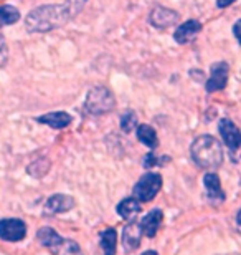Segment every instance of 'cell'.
<instances>
[{
	"mask_svg": "<svg viewBox=\"0 0 241 255\" xmlns=\"http://www.w3.org/2000/svg\"><path fill=\"white\" fill-rule=\"evenodd\" d=\"M162 162V159H157L156 156H154V152H151V154L146 156L144 159V167H152V166H159Z\"/></svg>",
	"mask_w": 241,
	"mask_h": 255,
	"instance_id": "603a6c76",
	"label": "cell"
},
{
	"mask_svg": "<svg viewBox=\"0 0 241 255\" xmlns=\"http://www.w3.org/2000/svg\"><path fill=\"white\" fill-rule=\"evenodd\" d=\"M37 237L53 255H83L78 244L58 236L55 229L51 227H42L38 231Z\"/></svg>",
	"mask_w": 241,
	"mask_h": 255,
	"instance_id": "3957f363",
	"label": "cell"
},
{
	"mask_svg": "<svg viewBox=\"0 0 241 255\" xmlns=\"http://www.w3.org/2000/svg\"><path fill=\"white\" fill-rule=\"evenodd\" d=\"M37 121L42 125H48L51 128H55V129H63V128H66L71 123V116L68 113H65V111H53V113L40 116V118H37Z\"/></svg>",
	"mask_w": 241,
	"mask_h": 255,
	"instance_id": "5bb4252c",
	"label": "cell"
},
{
	"mask_svg": "<svg viewBox=\"0 0 241 255\" xmlns=\"http://www.w3.org/2000/svg\"><path fill=\"white\" fill-rule=\"evenodd\" d=\"M161 189H162L161 174H157V172H149V174H144L137 181V184L134 186V196L139 199L141 202H151Z\"/></svg>",
	"mask_w": 241,
	"mask_h": 255,
	"instance_id": "5b68a950",
	"label": "cell"
},
{
	"mask_svg": "<svg viewBox=\"0 0 241 255\" xmlns=\"http://www.w3.org/2000/svg\"><path fill=\"white\" fill-rule=\"evenodd\" d=\"M228 76H230V65L227 62H218V63L212 65L210 78L207 81V91H208V93L222 91L228 83Z\"/></svg>",
	"mask_w": 241,
	"mask_h": 255,
	"instance_id": "52a82bcc",
	"label": "cell"
},
{
	"mask_svg": "<svg viewBox=\"0 0 241 255\" xmlns=\"http://www.w3.org/2000/svg\"><path fill=\"white\" fill-rule=\"evenodd\" d=\"M142 255H159V254H157L156 251H147V252H144Z\"/></svg>",
	"mask_w": 241,
	"mask_h": 255,
	"instance_id": "484cf974",
	"label": "cell"
},
{
	"mask_svg": "<svg viewBox=\"0 0 241 255\" xmlns=\"http://www.w3.org/2000/svg\"><path fill=\"white\" fill-rule=\"evenodd\" d=\"M141 237H142L141 224H137V222L127 224V226L124 227V232H122V244H124L126 251L131 252V251H134V249L139 247Z\"/></svg>",
	"mask_w": 241,
	"mask_h": 255,
	"instance_id": "4fadbf2b",
	"label": "cell"
},
{
	"mask_svg": "<svg viewBox=\"0 0 241 255\" xmlns=\"http://www.w3.org/2000/svg\"><path fill=\"white\" fill-rule=\"evenodd\" d=\"M237 224L241 227V211L238 212V216H237Z\"/></svg>",
	"mask_w": 241,
	"mask_h": 255,
	"instance_id": "4316f807",
	"label": "cell"
},
{
	"mask_svg": "<svg viewBox=\"0 0 241 255\" xmlns=\"http://www.w3.org/2000/svg\"><path fill=\"white\" fill-rule=\"evenodd\" d=\"M20 18V12L13 5H0V28L12 25Z\"/></svg>",
	"mask_w": 241,
	"mask_h": 255,
	"instance_id": "d6986e66",
	"label": "cell"
},
{
	"mask_svg": "<svg viewBox=\"0 0 241 255\" xmlns=\"http://www.w3.org/2000/svg\"><path fill=\"white\" fill-rule=\"evenodd\" d=\"M137 137H139L141 142H144L147 147H151V149H156V147L159 146L157 132H156L154 128H151L149 125L137 126Z\"/></svg>",
	"mask_w": 241,
	"mask_h": 255,
	"instance_id": "e0dca14e",
	"label": "cell"
},
{
	"mask_svg": "<svg viewBox=\"0 0 241 255\" xmlns=\"http://www.w3.org/2000/svg\"><path fill=\"white\" fill-rule=\"evenodd\" d=\"M203 184H205V189H207L208 197L212 199V201H225V192L222 189L220 177L217 174L208 172V174L203 177Z\"/></svg>",
	"mask_w": 241,
	"mask_h": 255,
	"instance_id": "9a60e30c",
	"label": "cell"
},
{
	"mask_svg": "<svg viewBox=\"0 0 241 255\" xmlns=\"http://www.w3.org/2000/svg\"><path fill=\"white\" fill-rule=\"evenodd\" d=\"M235 0H217V7L218 8H225L228 7V5H232Z\"/></svg>",
	"mask_w": 241,
	"mask_h": 255,
	"instance_id": "d4e9b609",
	"label": "cell"
},
{
	"mask_svg": "<svg viewBox=\"0 0 241 255\" xmlns=\"http://www.w3.org/2000/svg\"><path fill=\"white\" fill-rule=\"evenodd\" d=\"M136 126H137V116H136V113H132V111H127V113H124V116L121 118L122 131L129 132V131L134 129Z\"/></svg>",
	"mask_w": 241,
	"mask_h": 255,
	"instance_id": "ffe728a7",
	"label": "cell"
},
{
	"mask_svg": "<svg viewBox=\"0 0 241 255\" xmlns=\"http://www.w3.org/2000/svg\"><path fill=\"white\" fill-rule=\"evenodd\" d=\"M192 159L202 167V169H215L223 162V149L218 139L213 136L203 134L198 136L190 146Z\"/></svg>",
	"mask_w": 241,
	"mask_h": 255,
	"instance_id": "7a4b0ae2",
	"label": "cell"
},
{
	"mask_svg": "<svg viewBox=\"0 0 241 255\" xmlns=\"http://www.w3.org/2000/svg\"><path fill=\"white\" fill-rule=\"evenodd\" d=\"M114 106H116L114 95L106 86H94L88 93L84 101V108L91 115H106L111 110H114Z\"/></svg>",
	"mask_w": 241,
	"mask_h": 255,
	"instance_id": "277c9868",
	"label": "cell"
},
{
	"mask_svg": "<svg viewBox=\"0 0 241 255\" xmlns=\"http://www.w3.org/2000/svg\"><path fill=\"white\" fill-rule=\"evenodd\" d=\"M233 33H235V37H237V40L241 45V20H238V22L233 25Z\"/></svg>",
	"mask_w": 241,
	"mask_h": 255,
	"instance_id": "cb8c5ba5",
	"label": "cell"
},
{
	"mask_svg": "<svg viewBox=\"0 0 241 255\" xmlns=\"http://www.w3.org/2000/svg\"><path fill=\"white\" fill-rule=\"evenodd\" d=\"M27 236V226L20 219H2L0 221V239L7 242H20Z\"/></svg>",
	"mask_w": 241,
	"mask_h": 255,
	"instance_id": "8992f818",
	"label": "cell"
},
{
	"mask_svg": "<svg viewBox=\"0 0 241 255\" xmlns=\"http://www.w3.org/2000/svg\"><path fill=\"white\" fill-rule=\"evenodd\" d=\"M162 221H163V212L161 209H154V211H151L142 219L141 222L142 234H146L147 237H156L157 231L162 226Z\"/></svg>",
	"mask_w": 241,
	"mask_h": 255,
	"instance_id": "7c38bea8",
	"label": "cell"
},
{
	"mask_svg": "<svg viewBox=\"0 0 241 255\" xmlns=\"http://www.w3.org/2000/svg\"><path fill=\"white\" fill-rule=\"evenodd\" d=\"M71 20V15L65 3L61 5H43L32 10L27 15L25 27L32 33H43L50 30L63 27Z\"/></svg>",
	"mask_w": 241,
	"mask_h": 255,
	"instance_id": "6da1fadb",
	"label": "cell"
},
{
	"mask_svg": "<svg viewBox=\"0 0 241 255\" xmlns=\"http://www.w3.org/2000/svg\"><path fill=\"white\" fill-rule=\"evenodd\" d=\"M101 247L104 255H116V246H117V234L114 229H106L101 232Z\"/></svg>",
	"mask_w": 241,
	"mask_h": 255,
	"instance_id": "ac0fdd59",
	"label": "cell"
},
{
	"mask_svg": "<svg viewBox=\"0 0 241 255\" xmlns=\"http://www.w3.org/2000/svg\"><path fill=\"white\" fill-rule=\"evenodd\" d=\"M200 30H202V23H200L198 20H188V22L182 23L180 27L177 28V32H175V35H173V38H175L177 43L185 45V43L192 42V40L197 38V35L200 33Z\"/></svg>",
	"mask_w": 241,
	"mask_h": 255,
	"instance_id": "8fae6325",
	"label": "cell"
},
{
	"mask_svg": "<svg viewBox=\"0 0 241 255\" xmlns=\"http://www.w3.org/2000/svg\"><path fill=\"white\" fill-rule=\"evenodd\" d=\"M7 58H8V48L7 43H5V38L0 35V66L7 63Z\"/></svg>",
	"mask_w": 241,
	"mask_h": 255,
	"instance_id": "7402d4cb",
	"label": "cell"
},
{
	"mask_svg": "<svg viewBox=\"0 0 241 255\" xmlns=\"http://www.w3.org/2000/svg\"><path fill=\"white\" fill-rule=\"evenodd\" d=\"M73 207H75V199L71 196H66V194H55V196H51L47 201V204H45V214H47V216H55V214L66 212Z\"/></svg>",
	"mask_w": 241,
	"mask_h": 255,
	"instance_id": "30bf717a",
	"label": "cell"
},
{
	"mask_svg": "<svg viewBox=\"0 0 241 255\" xmlns=\"http://www.w3.org/2000/svg\"><path fill=\"white\" fill-rule=\"evenodd\" d=\"M139 212H141V201H137L134 197H127L117 206V214L124 219H132Z\"/></svg>",
	"mask_w": 241,
	"mask_h": 255,
	"instance_id": "2e32d148",
	"label": "cell"
},
{
	"mask_svg": "<svg viewBox=\"0 0 241 255\" xmlns=\"http://www.w3.org/2000/svg\"><path fill=\"white\" fill-rule=\"evenodd\" d=\"M220 134H222L225 144L232 151H237L241 147V131L232 120L225 118L220 121Z\"/></svg>",
	"mask_w": 241,
	"mask_h": 255,
	"instance_id": "9c48e42d",
	"label": "cell"
},
{
	"mask_svg": "<svg viewBox=\"0 0 241 255\" xmlns=\"http://www.w3.org/2000/svg\"><path fill=\"white\" fill-rule=\"evenodd\" d=\"M178 18H180V15H178L175 10L167 8V7H156L151 12V15H149V23H151L152 27L162 30V28H168V27H172V25H175Z\"/></svg>",
	"mask_w": 241,
	"mask_h": 255,
	"instance_id": "ba28073f",
	"label": "cell"
},
{
	"mask_svg": "<svg viewBox=\"0 0 241 255\" xmlns=\"http://www.w3.org/2000/svg\"><path fill=\"white\" fill-rule=\"evenodd\" d=\"M86 2H88V0H66L65 5H66V8H68L71 18H75L76 15L81 12V8H83V5Z\"/></svg>",
	"mask_w": 241,
	"mask_h": 255,
	"instance_id": "44dd1931",
	"label": "cell"
}]
</instances>
